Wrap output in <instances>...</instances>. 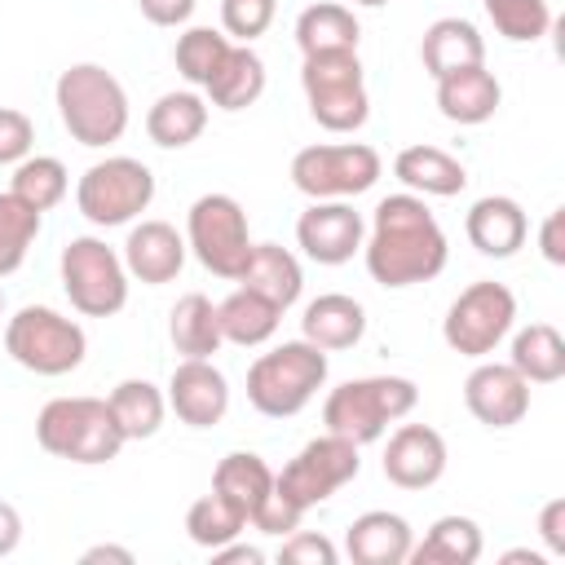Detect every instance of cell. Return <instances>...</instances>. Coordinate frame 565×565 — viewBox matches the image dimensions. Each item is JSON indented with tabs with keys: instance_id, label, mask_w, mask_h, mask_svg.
<instances>
[{
	"instance_id": "obj_26",
	"label": "cell",
	"mask_w": 565,
	"mask_h": 565,
	"mask_svg": "<svg viewBox=\"0 0 565 565\" xmlns=\"http://www.w3.org/2000/svg\"><path fill=\"white\" fill-rule=\"evenodd\" d=\"M203 93L221 110H247V106H256L260 93H265V62H260V53L252 44H230L225 62L203 84Z\"/></svg>"
},
{
	"instance_id": "obj_23",
	"label": "cell",
	"mask_w": 565,
	"mask_h": 565,
	"mask_svg": "<svg viewBox=\"0 0 565 565\" xmlns=\"http://www.w3.org/2000/svg\"><path fill=\"white\" fill-rule=\"evenodd\" d=\"M419 62H424V71L433 79H441L450 71H463V66L486 62V40H481V31L468 18H437V22L424 26Z\"/></svg>"
},
{
	"instance_id": "obj_1",
	"label": "cell",
	"mask_w": 565,
	"mask_h": 565,
	"mask_svg": "<svg viewBox=\"0 0 565 565\" xmlns=\"http://www.w3.org/2000/svg\"><path fill=\"white\" fill-rule=\"evenodd\" d=\"M362 260L380 287L397 291V287L437 278L450 260V243H446V230L437 225V216L428 212V203L419 194L402 190V194H388L375 203L371 234L362 238Z\"/></svg>"
},
{
	"instance_id": "obj_47",
	"label": "cell",
	"mask_w": 565,
	"mask_h": 565,
	"mask_svg": "<svg viewBox=\"0 0 565 565\" xmlns=\"http://www.w3.org/2000/svg\"><path fill=\"white\" fill-rule=\"evenodd\" d=\"M18 543H22V512L9 499H0V556H13Z\"/></svg>"
},
{
	"instance_id": "obj_19",
	"label": "cell",
	"mask_w": 565,
	"mask_h": 565,
	"mask_svg": "<svg viewBox=\"0 0 565 565\" xmlns=\"http://www.w3.org/2000/svg\"><path fill=\"white\" fill-rule=\"evenodd\" d=\"M463 234H468V243H472L481 256L508 260V256H516V252L525 247V238H530V216H525V207H521L516 199H508V194H486V199H477V203L468 207Z\"/></svg>"
},
{
	"instance_id": "obj_20",
	"label": "cell",
	"mask_w": 565,
	"mask_h": 565,
	"mask_svg": "<svg viewBox=\"0 0 565 565\" xmlns=\"http://www.w3.org/2000/svg\"><path fill=\"white\" fill-rule=\"evenodd\" d=\"M415 543V530L402 512H362L349 530H344V552L353 565H406Z\"/></svg>"
},
{
	"instance_id": "obj_15",
	"label": "cell",
	"mask_w": 565,
	"mask_h": 565,
	"mask_svg": "<svg viewBox=\"0 0 565 565\" xmlns=\"http://www.w3.org/2000/svg\"><path fill=\"white\" fill-rule=\"evenodd\" d=\"M163 397L185 428H212L230 411V380L212 366V358H181L168 375Z\"/></svg>"
},
{
	"instance_id": "obj_13",
	"label": "cell",
	"mask_w": 565,
	"mask_h": 565,
	"mask_svg": "<svg viewBox=\"0 0 565 565\" xmlns=\"http://www.w3.org/2000/svg\"><path fill=\"white\" fill-rule=\"evenodd\" d=\"M380 150L366 141H322L291 159V185L309 199H353L380 181Z\"/></svg>"
},
{
	"instance_id": "obj_42",
	"label": "cell",
	"mask_w": 565,
	"mask_h": 565,
	"mask_svg": "<svg viewBox=\"0 0 565 565\" xmlns=\"http://www.w3.org/2000/svg\"><path fill=\"white\" fill-rule=\"evenodd\" d=\"M278 561H287V565H335L340 552H335V543H331L327 534L291 530V534L282 539V547H278Z\"/></svg>"
},
{
	"instance_id": "obj_41",
	"label": "cell",
	"mask_w": 565,
	"mask_h": 565,
	"mask_svg": "<svg viewBox=\"0 0 565 565\" xmlns=\"http://www.w3.org/2000/svg\"><path fill=\"white\" fill-rule=\"evenodd\" d=\"M35 146V124L26 110L18 106H0V168L9 163H22Z\"/></svg>"
},
{
	"instance_id": "obj_21",
	"label": "cell",
	"mask_w": 565,
	"mask_h": 565,
	"mask_svg": "<svg viewBox=\"0 0 565 565\" xmlns=\"http://www.w3.org/2000/svg\"><path fill=\"white\" fill-rule=\"evenodd\" d=\"M499 102H503V88H499L494 71H486V62L463 66V71H450V75L437 79V110L450 124L477 128V124L494 119Z\"/></svg>"
},
{
	"instance_id": "obj_51",
	"label": "cell",
	"mask_w": 565,
	"mask_h": 565,
	"mask_svg": "<svg viewBox=\"0 0 565 565\" xmlns=\"http://www.w3.org/2000/svg\"><path fill=\"white\" fill-rule=\"evenodd\" d=\"M353 4H362V9H380V4H388V0H353Z\"/></svg>"
},
{
	"instance_id": "obj_18",
	"label": "cell",
	"mask_w": 565,
	"mask_h": 565,
	"mask_svg": "<svg viewBox=\"0 0 565 565\" xmlns=\"http://www.w3.org/2000/svg\"><path fill=\"white\" fill-rule=\"evenodd\" d=\"M185 252L190 247H185V234H177V225L141 221L124 238V269L146 287H163L185 269Z\"/></svg>"
},
{
	"instance_id": "obj_39",
	"label": "cell",
	"mask_w": 565,
	"mask_h": 565,
	"mask_svg": "<svg viewBox=\"0 0 565 565\" xmlns=\"http://www.w3.org/2000/svg\"><path fill=\"white\" fill-rule=\"evenodd\" d=\"M494 31L512 44H534L552 31V9L547 0H481Z\"/></svg>"
},
{
	"instance_id": "obj_31",
	"label": "cell",
	"mask_w": 565,
	"mask_h": 565,
	"mask_svg": "<svg viewBox=\"0 0 565 565\" xmlns=\"http://www.w3.org/2000/svg\"><path fill=\"white\" fill-rule=\"evenodd\" d=\"M358 40H362V26H358L353 9L340 4V0H318V4L300 9V18H296V44H300L305 57L309 53L358 49Z\"/></svg>"
},
{
	"instance_id": "obj_52",
	"label": "cell",
	"mask_w": 565,
	"mask_h": 565,
	"mask_svg": "<svg viewBox=\"0 0 565 565\" xmlns=\"http://www.w3.org/2000/svg\"><path fill=\"white\" fill-rule=\"evenodd\" d=\"M0 313H4V291H0Z\"/></svg>"
},
{
	"instance_id": "obj_2",
	"label": "cell",
	"mask_w": 565,
	"mask_h": 565,
	"mask_svg": "<svg viewBox=\"0 0 565 565\" xmlns=\"http://www.w3.org/2000/svg\"><path fill=\"white\" fill-rule=\"evenodd\" d=\"M53 102H57V115H62V128L71 132V141H79L88 150L115 146L132 119L124 84L97 62H71L53 84Z\"/></svg>"
},
{
	"instance_id": "obj_27",
	"label": "cell",
	"mask_w": 565,
	"mask_h": 565,
	"mask_svg": "<svg viewBox=\"0 0 565 565\" xmlns=\"http://www.w3.org/2000/svg\"><path fill=\"white\" fill-rule=\"evenodd\" d=\"M207 128V102L194 88L181 93H163L150 110H146V137L163 150H181L190 141H199Z\"/></svg>"
},
{
	"instance_id": "obj_30",
	"label": "cell",
	"mask_w": 565,
	"mask_h": 565,
	"mask_svg": "<svg viewBox=\"0 0 565 565\" xmlns=\"http://www.w3.org/2000/svg\"><path fill=\"white\" fill-rule=\"evenodd\" d=\"M168 340L181 358H212L221 353L225 335L216 322V305L203 291H185L168 313Z\"/></svg>"
},
{
	"instance_id": "obj_16",
	"label": "cell",
	"mask_w": 565,
	"mask_h": 565,
	"mask_svg": "<svg viewBox=\"0 0 565 565\" xmlns=\"http://www.w3.org/2000/svg\"><path fill=\"white\" fill-rule=\"evenodd\" d=\"M463 406L486 428H512L530 411V384L508 362H477L463 380Z\"/></svg>"
},
{
	"instance_id": "obj_33",
	"label": "cell",
	"mask_w": 565,
	"mask_h": 565,
	"mask_svg": "<svg viewBox=\"0 0 565 565\" xmlns=\"http://www.w3.org/2000/svg\"><path fill=\"white\" fill-rule=\"evenodd\" d=\"M278 318H282V309H278V305H269L265 296L247 291V287L230 291V296L216 305V322H221V335H225L230 344H238V349H256V344L274 340V331H278Z\"/></svg>"
},
{
	"instance_id": "obj_29",
	"label": "cell",
	"mask_w": 565,
	"mask_h": 565,
	"mask_svg": "<svg viewBox=\"0 0 565 565\" xmlns=\"http://www.w3.org/2000/svg\"><path fill=\"white\" fill-rule=\"evenodd\" d=\"M481 547H486L481 525L472 516L450 512V516H437L419 543H411L406 561H415V565H472V561H481Z\"/></svg>"
},
{
	"instance_id": "obj_10",
	"label": "cell",
	"mask_w": 565,
	"mask_h": 565,
	"mask_svg": "<svg viewBox=\"0 0 565 565\" xmlns=\"http://www.w3.org/2000/svg\"><path fill=\"white\" fill-rule=\"evenodd\" d=\"M512 322H516V296L503 282L481 278V282H468L450 300V309L441 318V340L450 344V353L481 362L508 340Z\"/></svg>"
},
{
	"instance_id": "obj_38",
	"label": "cell",
	"mask_w": 565,
	"mask_h": 565,
	"mask_svg": "<svg viewBox=\"0 0 565 565\" xmlns=\"http://www.w3.org/2000/svg\"><path fill=\"white\" fill-rule=\"evenodd\" d=\"M40 216L31 203H22L13 190L0 194V278H9L13 269H22L35 234H40Z\"/></svg>"
},
{
	"instance_id": "obj_34",
	"label": "cell",
	"mask_w": 565,
	"mask_h": 565,
	"mask_svg": "<svg viewBox=\"0 0 565 565\" xmlns=\"http://www.w3.org/2000/svg\"><path fill=\"white\" fill-rule=\"evenodd\" d=\"M124 441H146L163 428V415H168V397L163 388H154L150 380H119L106 397Z\"/></svg>"
},
{
	"instance_id": "obj_37",
	"label": "cell",
	"mask_w": 565,
	"mask_h": 565,
	"mask_svg": "<svg viewBox=\"0 0 565 565\" xmlns=\"http://www.w3.org/2000/svg\"><path fill=\"white\" fill-rule=\"evenodd\" d=\"M230 44H234V40H230L225 31H212V26H185V31L177 35L172 62H177V71H181L185 84L203 88V84L216 75V66L225 62Z\"/></svg>"
},
{
	"instance_id": "obj_35",
	"label": "cell",
	"mask_w": 565,
	"mask_h": 565,
	"mask_svg": "<svg viewBox=\"0 0 565 565\" xmlns=\"http://www.w3.org/2000/svg\"><path fill=\"white\" fill-rule=\"evenodd\" d=\"M9 190H13L22 203H31L35 212H49V207H57V203L66 199L71 172H66V163L53 159V154H26L22 163H13Z\"/></svg>"
},
{
	"instance_id": "obj_11",
	"label": "cell",
	"mask_w": 565,
	"mask_h": 565,
	"mask_svg": "<svg viewBox=\"0 0 565 565\" xmlns=\"http://www.w3.org/2000/svg\"><path fill=\"white\" fill-rule=\"evenodd\" d=\"M185 247L199 256V265L216 278H238L252 256V230L247 212L234 194H199L185 216Z\"/></svg>"
},
{
	"instance_id": "obj_44",
	"label": "cell",
	"mask_w": 565,
	"mask_h": 565,
	"mask_svg": "<svg viewBox=\"0 0 565 565\" xmlns=\"http://www.w3.org/2000/svg\"><path fill=\"white\" fill-rule=\"evenodd\" d=\"M539 539L547 556H565V499H547L539 512Z\"/></svg>"
},
{
	"instance_id": "obj_5",
	"label": "cell",
	"mask_w": 565,
	"mask_h": 565,
	"mask_svg": "<svg viewBox=\"0 0 565 565\" xmlns=\"http://www.w3.org/2000/svg\"><path fill=\"white\" fill-rule=\"evenodd\" d=\"M419 402L415 380L406 375H362V380H344L340 388L327 393L322 402V424L327 433H340L358 446L380 441L388 424L406 419Z\"/></svg>"
},
{
	"instance_id": "obj_6",
	"label": "cell",
	"mask_w": 565,
	"mask_h": 565,
	"mask_svg": "<svg viewBox=\"0 0 565 565\" xmlns=\"http://www.w3.org/2000/svg\"><path fill=\"white\" fill-rule=\"evenodd\" d=\"M300 88H305L309 115L327 132H358L366 124V115H371V97H366V75H362L358 49L309 53L300 62Z\"/></svg>"
},
{
	"instance_id": "obj_7",
	"label": "cell",
	"mask_w": 565,
	"mask_h": 565,
	"mask_svg": "<svg viewBox=\"0 0 565 565\" xmlns=\"http://www.w3.org/2000/svg\"><path fill=\"white\" fill-rule=\"evenodd\" d=\"M4 349L35 375H71L88 353V335L75 318L49 305H22L4 327Z\"/></svg>"
},
{
	"instance_id": "obj_8",
	"label": "cell",
	"mask_w": 565,
	"mask_h": 565,
	"mask_svg": "<svg viewBox=\"0 0 565 565\" xmlns=\"http://www.w3.org/2000/svg\"><path fill=\"white\" fill-rule=\"evenodd\" d=\"M154 203V172L132 154H106L75 181V207L88 225H128Z\"/></svg>"
},
{
	"instance_id": "obj_46",
	"label": "cell",
	"mask_w": 565,
	"mask_h": 565,
	"mask_svg": "<svg viewBox=\"0 0 565 565\" xmlns=\"http://www.w3.org/2000/svg\"><path fill=\"white\" fill-rule=\"evenodd\" d=\"M199 0H137L141 18L154 22V26H185L190 13H194Z\"/></svg>"
},
{
	"instance_id": "obj_12",
	"label": "cell",
	"mask_w": 565,
	"mask_h": 565,
	"mask_svg": "<svg viewBox=\"0 0 565 565\" xmlns=\"http://www.w3.org/2000/svg\"><path fill=\"white\" fill-rule=\"evenodd\" d=\"M358 441L340 437V433H322L313 441H305L296 450V459L282 463V472H274V490L296 503L300 512L327 503L340 486H349L358 472H362V459H358Z\"/></svg>"
},
{
	"instance_id": "obj_48",
	"label": "cell",
	"mask_w": 565,
	"mask_h": 565,
	"mask_svg": "<svg viewBox=\"0 0 565 565\" xmlns=\"http://www.w3.org/2000/svg\"><path fill=\"white\" fill-rule=\"evenodd\" d=\"M212 561H216V565H260V561H265V552H260V547H252V543L230 539L225 547H216V552H212Z\"/></svg>"
},
{
	"instance_id": "obj_49",
	"label": "cell",
	"mask_w": 565,
	"mask_h": 565,
	"mask_svg": "<svg viewBox=\"0 0 565 565\" xmlns=\"http://www.w3.org/2000/svg\"><path fill=\"white\" fill-rule=\"evenodd\" d=\"M84 565H97V561H115V565H132V552L128 547H115V543H97V547H88L84 556H79Z\"/></svg>"
},
{
	"instance_id": "obj_45",
	"label": "cell",
	"mask_w": 565,
	"mask_h": 565,
	"mask_svg": "<svg viewBox=\"0 0 565 565\" xmlns=\"http://www.w3.org/2000/svg\"><path fill=\"white\" fill-rule=\"evenodd\" d=\"M539 252L547 265H565V207H552L539 225Z\"/></svg>"
},
{
	"instance_id": "obj_36",
	"label": "cell",
	"mask_w": 565,
	"mask_h": 565,
	"mask_svg": "<svg viewBox=\"0 0 565 565\" xmlns=\"http://www.w3.org/2000/svg\"><path fill=\"white\" fill-rule=\"evenodd\" d=\"M243 530H247V516H243L230 499H221L216 490L203 494V499H194L190 512H185V534H190V543L203 547V552L225 547V543L238 539Z\"/></svg>"
},
{
	"instance_id": "obj_43",
	"label": "cell",
	"mask_w": 565,
	"mask_h": 565,
	"mask_svg": "<svg viewBox=\"0 0 565 565\" xmlns=\"http://www.w3.org/2000/svg\"><path fill=\"white\" fill-rule=\"evenodd\" d=\"M300 521H305V512L296 508V503H287L278 490H269V499L256 508V516H252V525L260 530V534H274V539H287L291 530H300Z\"/></svg>"
},
{
	"instance_id": "obj_50",
	"label": "cell",
	"mask_w": 565,
	"mask_h": 565,
	"mask_svg": "<svg viewBox=\"0 0 565 565\" xmlns=\"http://www.w3.org/2000/svg\"><path fill=\"white\" fill-rule=\"evenodd\" d=\"M503 561H508V565H516V561H530V565H547V556H543V552H530V547H516V552H503Z\"/></svg>"
},
{
	"instance_id": "obj_32",
	"label": "cell",
	"mask_w": 565,
	"mask_h": 565,
	"mask_svg": "<svg viewBox=\"0 0 565 565\" xmlns=\"http://www.w3.org/2000/svg\"><path fill=\"white\" fill-rule=\"evenodd\" d=\"M508 366L525 380V384H556L565 375V340L552 322H530L512 335V353Z\"/></svg>"
},
{
	"instance_id": "obj_4",
	"label": "cell",
	"mask_w": 565,
	"mask_h": 565,
	"mask_svg": "<svg viewBox=\"0 0 565 565\" xmlns=\"http://www.w3.org/2000/svg\"><path fill=\"white\" fill-rule=\"evenodd\" d=\"M35 441L71 463H110L128 441L106 406V397H53L35 415Z\"/></svg>"
},
{
	"instance_id": "obj_17",
	"label": "cell",
	"mask_w": 565,
	"mask_h": 565,
	"mask_svg": "<svg viewBox=\"0 0 565 565\" xmlns=\"http://www.w3.org/2000/svg\"><path fill=\"white\" fill-rule=\"evenodd\" d=\"M446 437L428 424H402L384 446V477L397 490H428L446 477Z\"/></svg>"
},
{
	"instance_id": "obj_9",
	"label": "cell",
	"mask_w": 565,
	"mask_h": 565,
	"mask_svg": "<svg viewBox=\"0 0 565 565\" xmlns=\"http://www.w3.org/2000/svg\"><path fill=\"white\" fill-rule=\"evenodd\" d=\"M62 291L71 300V309H79L84 318H115L128 305V269L124 256L115 247H106V238L79 234L62 247Z\"/></svg>"
},
{
	"instance_id": "obj_40",
	"label": "cell",
	"mask_w": 565,
	"mask_h": 565,
	"mask_svg": "<svg viewBox=\"0 0 565 565\" xmlns=\"http://www.w3.org/2000/svg\"><path fill=\"white\" fill-rule=\"evenodd\" d=\"M278 13V0H221V31L238 44H252L256 35L269 31Z\"/></svg>"
},
{
	"instance_id": "obj_24",
	"label": "cell",
	"mask_w": 565,
	"mask_h": 565,
	"mask_svg": "<svg viewBox=\"0 0 565 565\" xmlns=\"http://www.w3.org/2000/svg\"><path fill=\"white\" fill-rule=\"evenodd\" d=\"M234 282L256 291V296H265L278 309H291L300 300V291H305L300 260L278 243H252V256H247V265H243V274Z\"/></svg>"
},
{
	"instance_id": "obj_3",
	"label": "cell",
	"mask_w": 565,
	"mask_h": 565,
	"mask_svg": "<svg viewBox=\"0 0 565 565\" xmlns=\"http://www.w3.org/2000/svg\"><path fill=\"white\" fill-rule=\"evenodd\" d=\"M327 384V349L300 340H282L247 366V402L269 419L300 415L313 393Z\"/></svg>"
},
{
	"instance_id": "obj_22",
	"label": "cell",
	"mask_w": 565,
	"mask_h": 565,
	"mask_svg": "<svg viewBox=\"0 0 565 565\" xmlns=\"http://www.w3.org/2000/svg\"><path fill=\"white\" fill-rule=\"evenodd\" d=\"M393 177L419 199H455L468 185V168L441 146H406L393 159Z\"/></svg>"
},
{
	"instance_id": "obj_14",
	"label": "cell",
	"mask_w": 565,
	"mask_h": 565,
	"mask_svg": "<svg viewBox=\"0 0 565 565\" xmlns=\"http://www.w3.org/2000/svg\"><path fill=\"white\" fill-rule=\"evenodd\" d=\"M366 221L344 199H313L296 221V243L318 265H344L362 252Z\"/></svg>"
},
{
	"instance_id": "obj_28",
	"label": "cell",
	"mask_w": 565,
	"mask_h": 565,
	"mask_svg": "<svg viewBox=\"0 0 565 565\" xmlns=\"http://www.w3.org/2000/svg\"><path fill=\"white\" fill-rule=\"evenodd\" d=\"M212 490L221 494V499H230L247 521L256 516V508L269 499V490H274V468L256 455V450H230L221 463H216V472H212Z\"/></svg>"
},
{
	"instance_id": "obj_25",
	"label": "cell",
	"mask_w": 565,
	"mask_h": 565,
	"mask_svg": "<svg viewBox=\"0 0 565 565\" xmlns=\"http://www.w3.org/2000/svg\"><path fill=\"white\" fill-rule=\"evenodd\" d=\"M300 335L327 353L335 349H353L362 335H366V309L344 296V291H327L318 300L305 305V318H300Z\"/></svg>"
}]
</instances>
